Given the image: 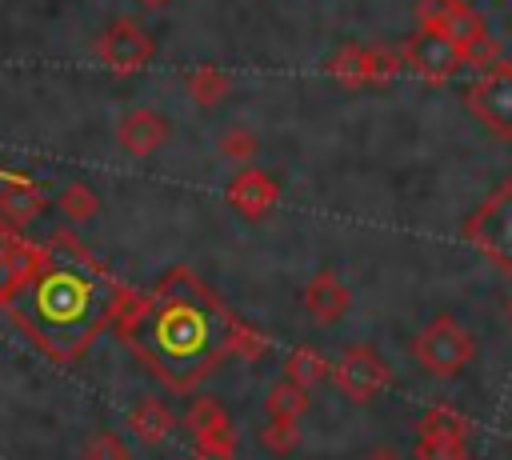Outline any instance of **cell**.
I'll return each instance as SVG.
<instances>
[{
  "mask_svg": "<svg viewBox=\"0 0 512 460\" xmlns=\"http://www.w3.org/2000/svg\"><path fill=\"white\" fill-rule=\"evenodd\" d=\"M52 264L8 304L12 320L28 328V336L56 360H76L92 344V336L112 324L116 284L72 236H52Z\"/></svg>",
  "mask_w": 512,
  "mask_h": 460,
  "instance_id": "obj_1",
  "label": "cell"
},
{
  "mask_svg": "<svg viewBox=\"0 0 512 460\" xmlns=\"http://www.w3.org/2000/svg\"><path fill=\"white\" fill-rule=\"evenodd\" d=\"M228 324L232 316L208 296V288L196 276L168 272L148 320L128 344L140 352V360L168 392L184 396L216 368L220 356H228Z\"/></svg>",
  "mask_w": 512,
  "mask_h": 460,
  "instance_id": "obj_2",
  "label": "cell"
},
{
  "mask_svg": "<svg viewBox=\"0 0 512 460\" xmlns=\"http://www.w3.org/2000/svg\"><path fill=\"white\" fill-rule=\"evenodd\" d=\"M416 20H420V28L444 32L464 52V64L492 68L496 56H500V44L488 36L480 12L472 4H464V0H420L416 4Z\"/></svg>",
  "mask_w": 512,
  "mask_h": 460,
  "instance_id": "obj_3",
  "label": "cell"
},
{
  "mask_svg": "<svg viewBox=\"0 0 512 460\" xmlns=\"http://www.w3.org/2000/svg\"><path fill=\"white\" fill-rule=\"evenodd\" d=\"M464 240L500 272H512V180L496 184V192L464 220Z\"/></svg>",
  "mask_w": 512,
  "mask_h": 460,
  "instance_id": "obj_4",
  "label": "cell"
},
{
  "mask_svg": "<svg viewBox=\"0 0 512 460\" xmlns=\"http://www.w3.org/2000/svg\"><path fill=\"white\" fill-rule=\"evenodd\" d=\"M412 356L424 372L432 376H452L464 364H472L476 356V340L472 332H464L452 316H436L428 328H420V336L412 340Z\"/></svg>",
  "mask_w": 512,
  "mask_h": 460,
  "instance_id": "obj_5",
  "label": "cell"
},
{
  "mask_svg": "<svg viewBox=\"0 0 512 460\" xmlns=\"http://www.w3.org/2000/svg\"><path fill=\"white\" fill-rule=\"evenodd\" d=\"M464 104L496 140H512V60L484 68V76L464 92Z\"/></svg>",
  "mask_w": 512,
  "mask_h": 460,
  "instance_id": "obj_6",
  "label": "cell"
},
{
  "mask_svg": "<svg viewBox=\"0 0 512 460\" xmlns=\"http://www.w3.org/2000/svg\"><path fill=\"white\" fill-rule=\"evenodd\" d=\"M156 56V40L132 20V16H116L100 40H96V60L112 72V76H132L140 68H148Z\"/></svg>",
  "mask_w": 512,
  "mask_h": 460,
  "instance_id": "obj_7",
  "label": "cell"
},
{
  "mask_svg": "<svg viewBox=\"0 0 512 460\" xmlns=\"http://www.w3.org/2000/svg\"><path fill=\"white\" fill-rule=\"evenodd\" d=\"M404 68V52L392 48H364V44H344L328 60V76L340 80L344 88H364V84H388Z\"/></svg>",
  "mask_w": 512,
  "mask_h": 460,
  "instance_id": "obj_8",
  "label": "cell"
},
{
  "mask_svg": "<svg viewBox=\"0 0 512 460\" xmlns=\"http://www.w3.org/2000/svg\"><path fill=\"white\" fill-rule=\"evenodd\" d=\"M388 364L380 360V352L376 348H368V344H352L344 356H340V364H336V388L348 396V400H356V404H368V400H376L384 388H388Z\"/></svg>",
  "mask_w": 512,
  "mask_h": 460,
  "instance_id": "obj_9",
  "label": "cell"
},
{
  "mask_svg": "<svg viewBox=\"0 0 512 460\" xmlns=\"http://www.w3.org/2000/svg\"><path fill=\"white\" fill-rule=\"evenodd\" d=\"M404 64H408L412 72H420L424 80L444 84L456 68H464V52H460L444 32H436V28H416V32L408 36V44H404Z\"/></svg>",
  "mask_w": 512,
  "mask_h": 460,
  "instance_id": "obj_10",
  "label": "cell"
},
{
  "mask_svg": "<svg viewBox=\"0 0 512 460\" xmlns=\"http://www.w3.org/2000/svg\"><path fill=\"white\" fill-rule=\"evenodd\" d=\"M48 264H52V244H32L16 236L0 260V308H8Z\"/></svg>",
  "mask_w": 512,
  "mask_h": 460,
  "instance_id": "obj_11",
  "label": "cell"
},
{
  "mask_svg": "<svg viewBox=\"0 0 512 460\" xmlns=\"http://www.w3.org/2000/svg\"><path fill=\"white\" fill-rule=\"evenodd\" d=\"M172 136V124L152 112V108H132L120 116L116 124V144L132 156V160H148L152 152H160V144Z\"/></svg>",
  "mask_w": 512,
  "mask_h": 460,
  "instance_id": "obj_12",
  "label": "cell"
},
{
  "mask_svg": "<svg viewBox=\"0 0 512 460\" xmlns=\"http://www.w3.org/2000/svg\"><path fill=\"white\" fill-rule=\"evenodd\" d=\"M280 200V184L260 172V168H240L228 180V208L240 212L244 220H264Z\"/></svg>",
  "mask_w": 512,
  "mask_h": 460,
  "instance_id": "obj_13",
  "label": "cell"
},
{
  "mask_svg": "<svg viewBox=\"0 0 512 460\" xmlns=\"http://www.w3.org/2000/svg\"><path fill=\"white\" fill-rule=\"evenodd\" d=\"M304 308L316 324H340L352 308V292L336 272H316L304 288Z\"/></svg>",
  "mask_w": 512,
  "mask_h": 460,
  "instance_id": "obj_14",
  "label": "cell"
},
{
  "mask_svg": "<svg viewBox=\"0 0 512 460\" xmlns=\"http://www.w3.org/2000/svg\"><path fill=\"white\" fill-rule=\"evenodd\" d=\"M48 208V192L40 180L24 176V180H12L0 188V220L12 224V228H24L32 220H40V212Z\"/></svg>",
  "mask_w": 512,
  "mask_h": 460,
  "instance_id": "obj_15",
  "label": "cell"
},
{
  "mask_svg": "<svg viewBox=\"0 0 512 460\" xmlns=\"http://www.w3.org/2000/svg\"><path fill=\"white\" fill-rule=\"evenodd\" d=\"M172 428H176V412L156 396L132 404V412H128V432L136 440H144V444H164Z\"/></svg>",
  "mask_w": 512,
  "mask_h": 460,
  "instance_id": "obj_16",
  "label": "cell"
},
{
  "mask_svg": "<svg viewBox=\"0 0 512 460\" xmlns=\"http://www.w3.org/2000/svg\"><path fill=\"white\" fill-rule=\"evenodd\" d=\"M152 304H156V296H148L140 288H128V284H116V296H112V328L120 332L124 344L140 332V324L148 320Z\"/></svg>",
  "mask_w": 512,
  "mask_h": 460,
  "instance_id": "obj_17",
  "label": "cell"
},
{
  "mask_svg": "<svg viewBox=\"0 0 512 460\" xmlns=\"http://www.w3.org/2000/svg\"><path fill=\"white\" fill-rule=\"evenodd\" d=\"M184 88H188V96H192L200 108H216V104L232 92V80H228L220 68L200 64V68H192V72L184 76Z\"/></svg>",
  "mask_w": 512,
  "mask_h": 460,
  "instance_id": "obj_18",
  "label": "cell"
},
{
  "mask_svg": "<svg viewBox=\"0 0 512 460\" xmlns=\"http://www.w3.org/2000/svg\"><path fill=\"white\" fill-rule=\"evenodd\" d=\"M184 428H188L196 440L216 436V432H228V412H224L220 400H212V396H196V400L188 404V412H184Z\"/></svg>",
  "mask_w": 512,
  "mask_h": 460,
  "instance_id": "obj_19",
  "label": "cell"
},
{
  "mask_svg": "<svg viewBox=\"0 0 512 460\" xmlns=\"http://www.w3.org/2000/svg\"><path fill=\"white\" fill-rule=\"evenodd\" d=\"M264 408H268V420H300V416L308 412V388L284 376V380L268 392Z\"/></svg>",
  "mask_w": 512,
  "mask_h": 460,
  "instance_id": "obj_20",
  "label": "cell"
},
{
  "mask_svg": "<svg viewBox=\"0 0 512 460\" xmlns=\"http://www.w3.org/2000/svg\"><path fill=\"white\" fill-rule=\"evenodd\" d=\"M224 348H228V356H240L244 364H256V360L268 356L272 340H268L260 328H252V324L232 320V324H228V336H224Z\"/></svg>",
  "mask_w": 512,
  "mask_h": 460,
  "instance_id": "obj_21",
  "label": "cell"
},
{
  "mask_svg": "<svg viewBox=\"0 0 512 460\" xmlns=\"http://www.w3.org/2000/svg\"><path fill=\"white\" fill-rule=\"evenodd\" d=\"M56 208H60V216L72 220V224H92V220L100 216V196H96L88 184H68V188H60Z\"/></svg>",
  "mask_w": 512,
  "mask_h": 460,
  "instance_id": "obj_22",
  "label": "cell"
},
{
  "mask_svg": "<svg viewBox=\"0 0 512 460\" xmlns=\"http://www.w3.org/2000/svg\"><path fill=\"white\" fill-rule=\"evenodd\" d=\"M284 376L296 380V384H304V388H312V384H320V380L328 376V360H324L316 348L300 344V348L288 352V360H284Z\"/></svg>",
  "mask_w": 512,
  "mask_h": 460,
  "instance_id": "obj_23",
  "label": "cell"
},
{
  "mask_svg": "<svg viewBox=\"0 0 512 460\" xmlns=\"http://www.w3.org/2000/svg\"><path fill=\"white\" fill-rule=\"evenodd\" d=\"M216 152H220V160H228V164H236V168H248V164L256 160L260 144H256V132H252V128L236 124V128H228V132L220 136Z\"/></svg>",
  "mask_w": 512,
  "mask_h": 460,
  "instance_id": "obj_24",
  "label": "cell"
},
{
  "mask_svg": "<svg viewBox=\"0 0 512 460\" xmlns=\"http://www.w3.org/2000/svg\"><path fill=\"white\" fill-rule=\"evenodd\" d=\"M420 436H448V440H468V420L456 412V408H428L424 420H420Z\"/></svg>",
  "mask_w": 512,
  "mask_h": 460,
  "instance_id": "obj_25",
  "label": "cell"
},
{
  "mask_svg": "<svg viewBox=\"0 0 512 460\" xmlns=\"http://www.w3.org/2000/svg\"><path fill=\"white\" fill-rule=\"evenodd\" d=\"M300 420H268L264 424V432H260V444L272 452V456H288L292 448H296V440H300V428H296Z\"/></svg>",
  "mask_w": 512,
  "mask_h": 460,
  "instance_id": "obj_26",
  "label": "cell"
},
{
  "mask_svg": "<svg viewBox=\"0 0 512 460\" xmlns=\"http://www.w3.org/2000/svg\"><path fill=\"white\" fill-rule=\"evenodd\" d=\"M416 460H468V440H448V436H420Z\"/></svg>",
  "mask_w": 512,
  "mask_h": 460,
  "instance_id": "obj_27",
  "label": "cell"
},
{
  "mask_svg": "<svg viewBox=\"0 0 512 460\" xmlns=\"http://www.w3.org/2000/svg\"><path fill=\"white\" fill-rule=\"evenodd\" d=\"M84 460H132L124 436L116 432H96L88 444H84Z\"/></svg>",
  "mask_w": 512,
  "mask_h": 460,
  "instance_id": "obj_28",
  "label": "cell"
},
{
  "mask_svg": "<svg viewBox=\"0 0 512 460\" xmlns=\"http://www.w3.org/2000/svg\"><path fill=\"white\" fill-rule=\"evenodd\" d=\"M196 460H236V440H232V428L228 432H216V436H204L196 440Z\"/></svg>",
  "mask_w": 512,
  "mask_h": 460,
  "instance_id": "obj_29",
  "label": "cell"
},
{
  "mask_svg": "<svg viewBox=\"0 0 512 460\" xmlns=\"http://www.w3.org/2000/svg\"><path fill=\"white\" fill-rule=\"evenodd\" d=\"M16 240V232H12V224H4L0 220V260H4V252H8V244Z\"/></svg>",
  "mask_w": 512,
  "mask_h": 460,
  "instance_id": "obj_30",
  "label": "cell"
},
{
  "mask_svg": "<svg viewBox=\"0 0 512 460\" xmlns=\"http://www.w3.org/2000/svg\"><path fill=\"white\" fill-rule=\"evenodd\" d=\"M12 180H24V172H4L0 168V184H12Z\"/></svg>",
  "mask_w": 512,
  "mask_h": 460,
  "instance_id": "obj_31",
  "label": "cell"
},
{
  "mask_svg": "<svg viewBox=\"0 0 512 460\" xmlns=\"http://www.w3.org/2000/svg\"><path fill=\"white\" fill-rule=\"evenodd\" d=\"M136 4H144V8H164V4H172V0H136Z\"/></svg>",
  "mask_w": 512,
  "mask_h": 460,
  "instance_id": "obj_32",
  "label": "cell"
},
{
  "mask_svg": "<svg viewBox=\"0 0 512 460\" xmlns=\"http://www.w3.org/2000/svg\"><path fill=\"white\" fill-rule=\"evenodd\" d=\"M372 460H396V456H388V452H376V456H372Z\"/></svg>",
  "mask_w": 512,
  "mask_h": 460,
  "instance_id": "obj_33",
  "label": "cell"
},
{
  "mask_svg": "<svg viewBox=\"0 0 512 460\" xmlns=\"http://www.w3.org/2000/svg\"><path fill=\"white\" fill-rule=\"evenodd\" d=\"M508 320H512V296H508Z\"/></svg>",
  "mask_w": 512,
  "mask_h": 460,
  "instance_id": "obj_34",
  "label": "cell"
}]
</instances>
